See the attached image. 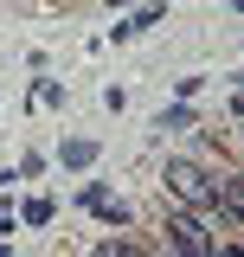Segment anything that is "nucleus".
<instances>
[{
    "instance_id": "obj_1",
    "label": "nucleus",
    "mask_w": 244,
    "mask_h": 257,
    "mask_svg": "<svg viewBox=\"0 0 244 257\" xmlns=\"http://www.w3.org/2000/svg\"><path fill=\"white\" fill-rule=\"evenodd\" d=\"M167 193L180 206H193V212H212L218 206V180L206 167H193V161H167Z\"/></svg>"
},
{
    "instance_id": "obj_2",
    "label": "nucleus",
    "mask_w": 244,
    "mask_h": 257,
    "mask_svg": "<svg viewBox=\"0 0 244 257\" xmlns=\"http://www.w3.org/2000/svg\"><path fill=\"white\" fill-rule=\"evenodd\" d=\"M167 238H174L180 257H212V238H206V225L193 219V212H174V219H167Z\"/></svg>"
},
{
    "instance_id": "obj_3",
    "label": "nucleus",
    "mask_w": 244,
    "mask_h": 257,
    "mask_svg": "<svg viewBox=\"0 0 244 257\" xmlns=\"http://www.w3.org/2000/svg\"><path fill=\"white\" fill-rule=\"evenodd\" d=\"M96 257H148V251H142V244H116V238H109V244H96Z\"/></svg>"
}]
</instances>
